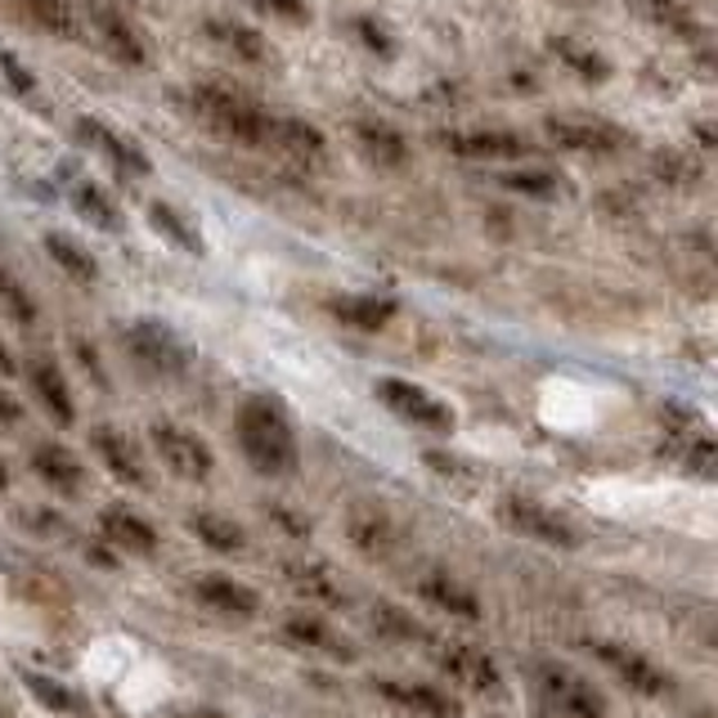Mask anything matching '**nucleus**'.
I'll return each instance as SVG.
<instances>
[{"mask_svg": "<svg viewBox=\"0 0 718 718\" xmlns=\"http://www.w3.org/2000/svg\"><path fill=\"white\" fill-rule=\"evenodd\" d=\"M233 431H238V445H243V458L261 476H288L297 467V431L275 396H248L238 405Z\"/></svg>", "mask_w": 718, "mask_h": 718, "instance_id": "obj_1", "label": "nucleus"}, {"mask_svg": "<svg viewBox=\"0 0 718 718\" xmlns=\"http://www.w3.org/2000/svg\"><path fill=\"white\" fill-rule=\"evenodd\" d=\"M189 108L211 136H220L229 144H243V149L270 144V112L220 81H198L189 90Z\"/></svg>", "mask_w": 718, "mask_h": 718, "instance_id": "obj_2", "label": "nucleus"}, {"mask_svg": "<svg viewBox=\"0 0 718 718\" xmlns=\"http://www.w3.org/2000/svg\"><path fill=\"white\" fill-rule=\"evenodd\" d=\"M127 355L136 359L144 373H158V378L185 373L189 359H193L189 341H185L171 323H162V319H136V323L127 328Z\"/></svg>", "mask_w": 718, "mask_h": 718, "instance_id": "obj_3", "label": "nucleus"}, {"mask_svg": "<svg viewBox=\"0 0 718 718\" xmlns=\"http://www.w3.org/2000/svg\"><path fill=\"white\" fill-rule=\"evenodd\" d=\"M378 396H382V405H387L396 418H405V422H413V427H427V431H449V427H453V409H449L445 400H436L431 391H422L418 382L382 378V382H378Z\"/></svg>", "mask_w": 718, "mask_h": 718, "instance_id": "obj_4", "label": "nucleus"}, {"mask_svg": "<svg viewBox=\"0 0 718 718\" xmlns=\"http://www.w3.org/2000/svg\"><path fill=\"white\" fill-rule=\"evenodd\" d=\"M544 131H548V144H557L566 153H588V158H607L625 144L620 127L592 122V117H548Z\"/></svg>", "mask_w": 718, "mask_h": 718, "instance_id": "obj_5", "label": "nucleus"}, {"mask_svg": "<svg viewBox=\"0 0 718 718\" xmlns=\"http://www.w3.org/2000/svg\"><path fill=\"white\" fill-rule=\"evenodd\" d=\"M90 28H94L99 46L108 50V59H117L122 68H144V63H149V46H144L140 32L127 23L122 10L103 6V0H90Z\"/></svg>", "mask_w": 718, "mask_h": 718, "instance_id": "obj_6", "label": "nucleus"}, {"mask_svg": "<svg viewBox=\"0 0 718 718\" xmlns=\"http://www.w3.org/2000/svg\"><path fill=\"white\" fill-rule=\"evenodd\" d=\"M445 144H449V153H458V158H471V162H503V167L526 162V158L535 153V144L521 140V136H512V131H453Z\"/></svg>", "mask_w": 718, "mask_h": 718, "instance_id": "obj_7", "label": "nucleus"}, {"mask_svg": "<svg viewBox=\"0 0 718 718\" xmlns=\"http://www.w3.org/2000/svg\"><path fill=\"white\" fill-rule=\"evenodd\" d=\"M153 449H158V458H162L171 471L189 476V481H202V476L211 471V453H207V445H202L193 431H185V427L158 422V427H153Z\"/></svg>", "mask_w": 718, "mask_h": 718, "instance_id": "obj_8", "label": "nucleus"}, {"mask_svg": "<svg viewBox=\"0 0 718 718\" xmlns=\"http://www.w3.org/2000/svg\"><path fill=\"white\" fill-rule=\"evenodd\" d=\"M350 140H355V149L365 153L378 171H405L409 162H413V149H409V140L396 131V127H387V122H355L350 127Z\"/></svg>", "mask_w": 718, "mask_h": 718, "instance_id": "obj_9", "label": "nucleus"}, {"mask_svg": "<svg viewBox=\"0 0 718 718\" xmlns=\"http://www.w3.org/2000/svg\"><path fill=\"white\" fill-rule=\"evenodd\" d=\"M77 136H81L99 158H108V167H117L122 176H149V171H153L149 153H140L131 140H122L112 127L94 122V117H77Z\"/></svg>", "mask_w": 718, "mask_h": 718, "instance_id": "obj_10", "label": "nucleus"}, {"mask_svg": "<svg viewBox=\"0 0 718 718\" xmlns=\"http://www.w3.org/2000/svg\"><path fill=\"white\" fill-rule=\"evenodd\" d=\"M499 512L508 517V526H512V530H521V535H530V539L561 544V548H566V544H575L570 526H566L557 512H548V508H539V503H530V499H508Z\"/></svg>", "mask_w": 718, "mask_h": 718, "instance_id": "obj_11", "label": "nucleus"}, {"mask_svg": "<svg viewBox=\"0 0 718 718\" xmlns=\"http://www.w3.org/2000/svg\"><path fill=\"white\" fill-rule=\"evenodd\" d=\"M28 378H32V391H37V400L54 413V422H72L77 418V405H72V387H68V378L59 373V365L54 359H46V355H37L32 365H28Z\"/></svg>", "mask_w": 718, "mask_h": 718, "instance_id": "obj_12", "label": "nucleus"}, {"mask_svg": "<svg viewBox=\"0 0 718 718\" xmlns=\"http://www.w3.org/2000/svg\"><path fill=\"white\" fill-rule=\"evenodd\" d=\"M328 315L341 319V323H350V328H359V332H378V328H387L400 310H396V301H387V297H332V301H328Z\"/></svg>", "mask_w": 718, "mask_h": 718, "instance_id": "obj_13", "label": "nucleus"}, {"mask_svg": "<svg viewBox=\"0 0 718 718\" xmlns=\"http://www.w3.org/2000/svg\"><path fill=\"white\" fill-rule=\"evenodd\" d=\"M207 37L220 41L233 59H248V63H270V41L252 28V23H233V19H211Z\"/></svg>", "mask_w": 718, "mask_h": 718, "instance_id": "obj_14", "label": "nucleus"}, {"mask_svg": "<svg viewBox=\"0 0 718 718\" xmlns=\"http://www.w3.org/2000/svg\"><path fill=\"white\" fill-rule=\"evenodd\" d=\"M32 467H37V476H41L46 486H54V490H63V495L81 490V481H86L81 462H77L68 449H59V445H37V449H32Z\"/></svg>", "mask_w": 718, "mask_h": 718, "instance_id": "obj_15", "label": "nucleus"}, {"mask_svg": "<svg viewBox=\"0 0 718 718\" xmlns=\"http://www.w3.org/2000/svg\"><path fill=\"white\" fill-rule=\"evenodd\" d=\"M270 144L310 162V158L323 153V131H315L310 122H301V117H270Z\"/></svg>", "mask_w": 718, "mask_h": 718, "instance_id": "obj_16", "label": "nucleus"}, {"mask_svg": "<svg viewBox=\"0 0 718 718\" xmlns=\"http://www.w3.org/2000/svg\"><path fill=\"white\" fill-rule=\"evenodd\" d=\"M72 207L81 220H90L94 229L103 233H122V211H117V202L94 185V180H77L72 185Z\"/></svg>", "mask_w": 718, "mask_h": 718, "instance_id": "obj_17", "label": "nucleus"}, {"mask_svg": "<svg viewBox=\"0 0 718 718\" xmlns=\"http://www.w3.org/2000/svg\"><path fill=\"white\" fill-rule=\"evenodd\" d=\"M94 449H99V458L122 476V481H131V486H140L144 481V467H140V453L131 449V440L122 436V431H112V427H99L94 431Z\"/></svg>", "mask_w": 718, "mask_h": 718, "instance_id": "obj_18", "label": "nucleus"}, {"mask_svg": "<svg viewBox=\"0 0 718 718\" xmlns=\"http://www.w3.org/2000/svg\"><path fill=\"white\" fill-rule=\"evenodd\" d=\"M499 185L512 189V193H526V198H535V202H557V198L566 193V180H561L557 171H548V167H517V171H503Z\"/></svg>", "mask_w": 718, "mask_h": 718, "instance_id": "obj_19", "label": "nucleus"}, {"mask_svg": "<svg viewBox=\"0 0 718 718\" xmlns=\"http://www.w3.org/2000/svg\"><path fill=\"white\" fill-rule=\"evenodd\" d=\"M19 6H23V14H28L32 28L50 32V37H59V41H68V37L81 32L77 10L68 6V0H19Z\"/></svg>", "mask_w": 718, "mask_h": 718, "instance_id": "obj_20", "label": "nucleus"}, {"mask_svg": "<svg viewBox=\"0 0 718 718\" xmlns=\"http://www.w3.org/2000/svg\"><path fill=\"white\" fill-rule=\"evenodd\" d=\"M46 252H50V261H54L63 275H72L77 283H94V279H99V261H94L81 243H72L68 233H46Z\"/></svg>", "mask_w": 718, "mask_h": 718, "instance_id": "obj_21", "label": "nucleus"}, {"mask_svg": "<svg viewBox=\"0 0 718 718\" xmlns=\"http://www.w3.org/2000/svg\"><path fill=\"white\" fill-rule=\"evenodd\" d=\"M103 535H108V539H117L122 548H136V552H149V548L158 544L153 526H149V521H140L136 512H122V508L103 512Z\"/></svg>", "mask_w": 718, "mask_h": 718, "instance_id": "obj_22", "label": "nucleus"}, {"mask_svg": "<svg viewBox=\"0 0 718 718\" xmlns=\"http://www.w3.org/2000/svg\"><path fill=\"white\" fill-rule=\"evenodd\" d=\"M0 310H6L19 328H32L37 319H41V306H37V297L19 283V275H10V270H0Z\"/></svg>", "mask_w": 718, "mask_h": 718, "instance_id": "obj_23", "label": "nucleus"}, {"mask_svg": "<svg viewBox=\"0 0 718 718\" xmlns=\"http://www.w3.org/2000/svg\"><path fill=\"white\" fill-rule=\"evenodd\" d=\"M149 220H153V229H162V233H167V243H171V248H185V252L202 257V238H198V229H193L189 220H180L167 202H153V207H149Z\"/></svg>", "mask_w": 718, "mask_h": 718, "instance_id": "obj_24", "label": "nucleus"}, {"mask_svg": "<svg viewBox=\"0 0 718 718\" xmlns=\"http://www.w3.org/2000/svg\"><path fill=\"white\" fill-rule=\"evenodd\" d=\"M552 50H557L561 63H566L570 72H579L584 81H607V77H611V63H607L602 54H592V50H584V46H575V41H552Z\"/></svg>", "mask_w": 718, "mask_h": 718, "instance_id": "obj_25", "label": "nucleus"}, {"mask_svg": "<svg viewBox=\"0 0 718 718\" xmlns=\"http://www.w3.org/2000/svg\"><path fill=\"white\" fill-rule=\"evenodd\" d=\"M647 14H651L660 28H669V32H682V37H691V32H696L691 10L674 6V0H647Z\"/></svg>", "mask_w": 718, "mask_h": 718, "instance_id": "obj_26", "label": "nucleus"}, {"mask_svg": "<svg viewBox=\"0 0 718 718\" xmlns=\"http://www.w3.org/2000/svg\"><path fill=\"white\" fill-rule=\"evenodd\" d=\"M202 597H207V602L229 607V611H252V607H257L248 592H238V588H233V584H225V579H202Z\"/></svg>", "mask_w": 718, "mask_h": 718, "instance_id": "obj_27", "label": "nucleus"}, {"mask_svg": "<svg viewBox=\"0 0 718 718\" xmlns=\"http://www.w3.org/2000/svg\"><path fill=\"white\" fill-rule=\"evenodd\" d=\"M198 535L216 548H238L243 544V535H238V526H229L225 517H198Z\"/></svg>", "mask_w": 718, "mask_h": 718, "instance_id": "obj_28", "label": "nucleus"}, {"mask_svg": "<svg viewBox=\"0 0 718 718\" xmlns=\"http://www.w3.org/2000/svg\"><path fill=\"white\" fill-rule=\"evenodd\" d=\"M266 10H275L279 19H292V23H306V6L301 0H261Z\"/></svg>", "mask_w": 718, "mask_h": 718, "instance_id": "obj_29", "label": "nucleus"}, {"mask_svg": "<svg viewBox=\"0 0 718 718\" xmlns=\"http://www.w3.org/2000/svg\"><path fill=\"white\" fill-rule=\"evenodd\" d=\"M0 68H6V72H10V81H14L19 90H37V81H32L28 72H23V63H19L14 54H0Z\"/></svg>", "mask_w": 718, "mask_h": 718, "instance_id": "obj_30", "label": "nucleus"}, {"mask_svg": "<svg viewBox=\"0 0 718 718\" xmlns=\"http://www.w3.org/2000/svg\"><path fill=\"white\" fill-rule=\"evenodd\" d=\"M355 32L365 37V41H369V46H373L378 54H387V50H391V46H387V37H382V32H378V28L369 23V19H359V23H355Z\"/></svg>", "mask_w": 718, "mask_h": 718, "instance_id": "obj_31", "label": "nucleus"}, {"mask_svg": "<svg viewBox=\"0 0 718 718\" xmlns=\"http://www.w3.org/2000/svg\"><path fill=\"white\" fill-rule=\"evenodd\" d=\"M19 418V405L10 396H0V422H14Z\"/></svg>", "mask_w": 718, "mask_h": 718, "instance_id": "obj_32", "label": "nucleus"}, {"mask_svg": "<svg viewBox=\"0 0 718 718\" xmlns=\"http://www.w3.org/2000/svg\"><path fill=\"white\" fill-rule=\"evenodd\" d=\"M14 369V359H10V350H6V337H0V373H10Z\"/></svg>", "mask_w": 718, "mask_h": 718, "instance_id": "obj_33", "label": "nucleus"}, {"mask_svg": "<svg viewBox=\"0 0 718 718\" xmlns=\"http://www.w3.org/2000/svg\"><path fill=\"white\" fill-rule=\"evenodd\" d=\"M0 490H6V467H0Z\"/></svg>", "mask_w": 718, "mask_h": 718, "instance_id": "obj_34", "label": "nucleus"}]
</instances>
